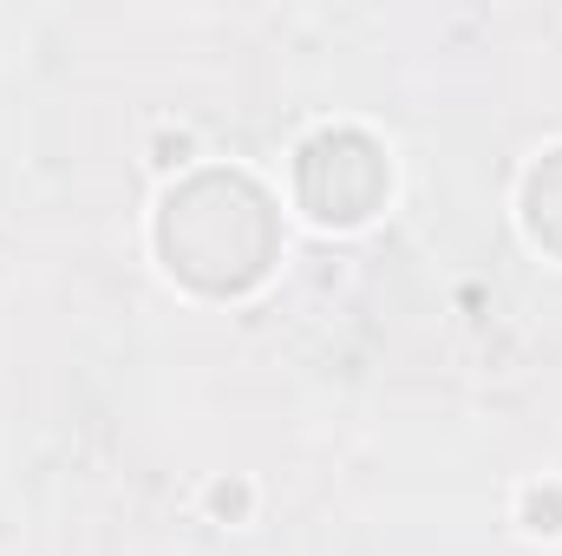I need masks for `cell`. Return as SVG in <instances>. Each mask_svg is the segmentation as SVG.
Segmentation results:
<instances>
[{
    "instance_id": "6da1fadb",
    "label": "cell",
    "mask_w": 562,
    "mask_h": 556,
    "mask_svg": "<svg viewBox=\"0 0 562 556\" xmlns=\"http://www.w3.org/2000/svg\"><path fill=\"white\" fill-rule=\"evenodd\" d=\"M276 203L243 170H196L164 197V216H157V249L170 276H183L203 294L256 288L276 263Z\"/></svg>"
},
{
    "instance_id": "7a4b0ae2",
    "label": "cell",
    "mask_w": 562,
    "mask_h": 556,
    "mask_svg": "<svg viewBox=\"0 0 562 556\" xmlns=\"http://www.w3.org/2000/svg\"><path fill=\"white\" fill-rule=\"evenodd\" d=\"M294 190L321 223H360L386 197V157L367 132H321L301 144Z\"/></svg>"
},
{
    "instance_id": "3957f363",
    "label": "cell",
    "mask_w": 562,
    "mask_h": 556,
    "mask_svg": "<svg viewBox=\"0 0 562 556\" xmlns=\"http://www.w3.org/2000/svg\"><path fill=\"white\" fill-rule=\"evenodd\" d=\"M524 223H530V236H537L543 249L562 256V151H550V157L530 170V184H524Z\"/></svg>"
}]
</instances>
